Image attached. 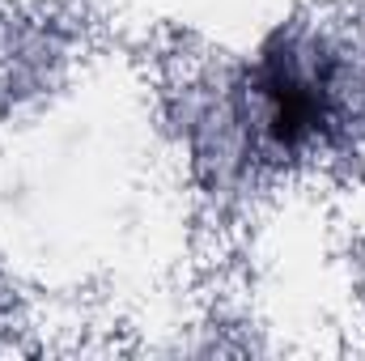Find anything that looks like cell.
Here are the masks:
<instances>
[{
	"mask_svg": "<svg viewBox=\"0 0 365 361\" xmlns=\"http://www.w3.org/2000/svg\"><path fill=\"white\" fill-rule=\"evenodd\" d=\"M259 132L276 153H297L340 123V68L289 30H272L247 73Z\"/></svg>",
	"mask_w": 365,
	"mask_h": 361,
	"instance_id": "6da1fadb",
	"label": "cell"
}]
</instances>
